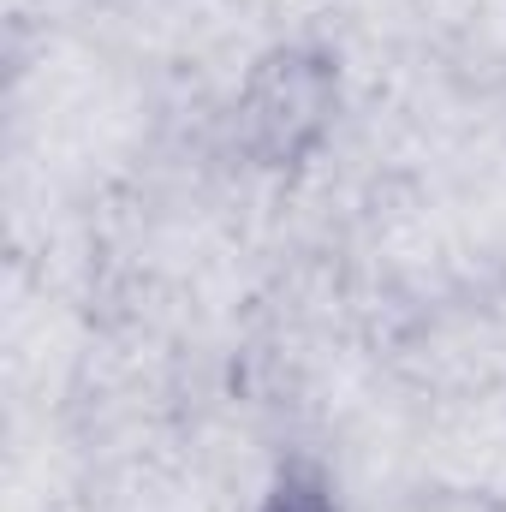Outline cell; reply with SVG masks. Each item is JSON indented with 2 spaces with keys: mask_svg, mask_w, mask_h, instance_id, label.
Returning a JSON list of instances; mask_svg holds the SVG:
<instances>
[{
  "mask_svg": "<svg viewBox=\"0 0 506 512\" xmlns=\"http://www.w3.org/2000/svg\"><path fill=\"white\" fill-rule=\"evenodd\" d=\"M328 114V72L322 60H304V54H274L251 84V102H245V126L256 131L262 155L268 161H292Z\"/></svg>",
  "mask_w": 506,
  "mask_h": 512,
  "instance_id": "6da1fadb",
  "label": "cell"
},
{
  "mask_svg": "<svg viewBox=\"0 0 506 512\" xmlns=\"http://www.w3.org/2000/svg\"><path fill=\"white\" fill-rule=\"evenodd\" d=\"M262 512H340V507H334V489H328V477H322L316 465L292 459V465L274 477V489L262 495Z\"/></svg>",
  "mask_w": 506,
  "mask_h": 512,
  "instance_id": "7a4b0ae2",
  "label": "cell"
}]
</instances>
